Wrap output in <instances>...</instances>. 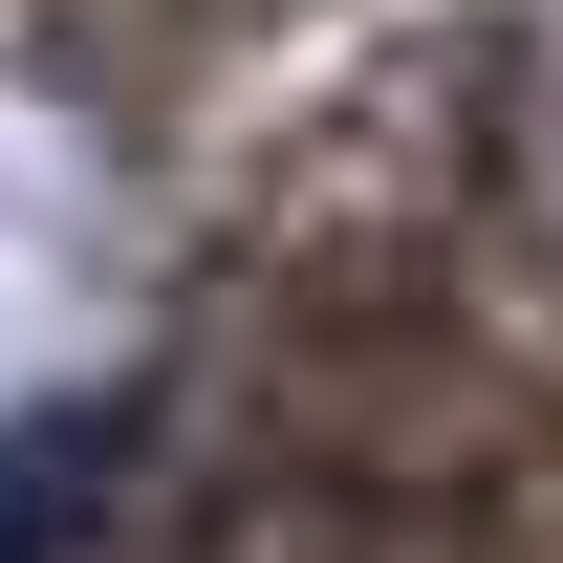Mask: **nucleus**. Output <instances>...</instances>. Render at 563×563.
Wrapping results in <instances>:
<instances>
[{
    "mask_svg": "<svg viewBox=\"0 0 563 563\" xmlns=\"http://www.w3.org/2000/svg\"><path fill=\"white\" fill-rule=\"evenodd\" d=\"M196 44H217V0H44V66H66L87 109H109V131H152Z\"/></svg>",
    "mask_w": 563,
    "mask_h": 563,
    "instance_id": "1",
    "label": "nucleus"
}]
</instances>
